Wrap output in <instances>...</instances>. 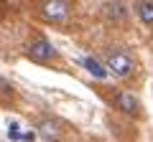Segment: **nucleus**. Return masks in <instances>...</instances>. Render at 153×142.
Masks as SVG:
<instances>
[{
    "instance_id": "obj_1",
    "label": "nucleus",
    "mask_w": 153,
    "mask_h": 142,
    "mask_svg": "<svg viewBox=\"0 0 153 142\" xmlns=\"http://www.w3.org/2000/svg\"><path fill=\"white\" fill-rule=\"evenodd\" d=\"M105 66L115 79H130L138 69V61L128 48H110L105 53Z\"/></svg>"
},
{
    "instance_id": "obj_2",
    "label": "nucleus",
    "mask_w": 153,
    "mask_h": 142,
    "mask_svg": "<svg viewBox=\"0 0 153 142\" xmlns=\"http://www.w3.org/2000/svg\"><path fill=\"white\" fill-rule=\"evenodd\" d=\"M26 53H28V59H31L33 64H44V66H49V64H54V61H59V51H56L54 46H51V41L44 38V36L33 38Z\"/></svg>"
},
{
    "instance_id": "obj_3",
    "label": "nucleus",
    "mask_w": 153,
    "mask_h": 142,
    "mask_svg": "<svg viewBox=\"0 0 153 142\" xmlns=\"http://www.w3.org/2000/svg\"><path fill=\"white\" fill-rule=\"evenodd\" d=\"M38 13H41V18H44L46 23H54V26H59V23H66V18H69V0H41V5H38Z\"/></svg>"
},
{
    "instance_id": "obj_4",
    "label": "nucleus",
    "mask_w": 153,
    "mask_h": 142,
    "mask_svg": "<svg viewBox=\"0 0 153 142\" xmlns=\"http://www.w3.org/2000/svg\"><path fill=\"white\" fill-rule=\"evenodd\" d=\"M102 15L107 18L112 26H128V20H130L128 0H105L102 3Z\"/></svg>"
},
{
    "instance_id": "obj_5",
    "label": "nucleus",
    "mask_w": 153,
    "mask_h": 142,
    "mask_svg": "<svg viewBox=\"0 0 153 142\" xmlns=\"http://www.w3.org/2000/svg\"><path fill=\"white\" fill-rule=\"evenodd\" d=\"M112 104L123 112V114H128V117H140L143 114L140 99H138L135 94H130V91H117L115 99H112Z\"/></svg>"
},
{
    "instance_id": "obj_6",
    "label": "nucleus",
    "mask_w": 153,
    "mask_h": 142,
    "mask_svg": "<svg viewBox=\"0 0 153 142\" xmlns=\"http://www.w3.org/2000/svg\"><path fill=\"white\" fill-rule=\"evenodd\" d=\"M38 137H44L46 142H59L64 137V124L61 119L56 117H44V119L38 122Z\"/></svg>"
},
{
    "instance_id": "obj_7",
    "label": "nucleus",
    "mask_w": 153,
    "mask_h": 142,
    "mask_svg": "<svg viewBox=\"0 0 153 142\" xmlns=\"http://www.w3.org/2000/svg\"><path fill=\"white\" fill-rule=\"evenodd\" d=\"M135 15L143 26H153V0H135Z\"/></svg>"
},
{
    "instance_id": "obj_8",
    "label": "nucleus",
    "mask_w": 153,
    "mask_h": 142,
    "mask_svg": "<svg viewBox=\"0 0 153 142\" xmlns=\"http://www.w3.org/2000/svg\"><path fill=\"white\" fill-rule=\"evenodd\" d=\"M84 66H87V71L92 74L94 79H107V66H102L100 61H94V59H84Z\"/></svg>"
},
{
    "instance_id": "obj_9",
    "label": "nucleus",
    "mask_w": 153,
    "mask_h": 142,
    "mask_svg": "<svg viewBox=\"0 0 153 142\" xmlns=\"http://www.w3.org/2000/svg\"><path fill=\"white\" fill-rule=\"evenodd\" d=\"M0 97H3V99H13V97H16L13 84L8 81V79H3V76H0Z\"/></svg>"
},
{
    "instance_id": "obj_10",
    "label": "nucleus",
    "mask_w": 153,
    "mask_h": 142,
    "mask_svg": "<svg viewBox=\"0 0 153 142\" xmlns=\"http://www.w3.org/2000/svg\"><path fill=\"white\" fill-rule=\"evenodd\" d=\"M8 137H10V140H23V132H21V127H18V122H13V124L8 127Z\"/></svg>"
},
{
    "instance_id": "obj_11",
    "label": "nucleus",
    "mask_w": 153,
    "mask_h": 142,
    "mask_svg": "<svg viewBox=\"0 0 153 142\" xmlns=\"http://www.w3.org/2000/svg\"><path fill=\"white\" fill-rule=\"evenodd\" d=\"M23 140H26V142H33V140H36V135H33V132H23Z\"/></svg>"
}]
</instances>
